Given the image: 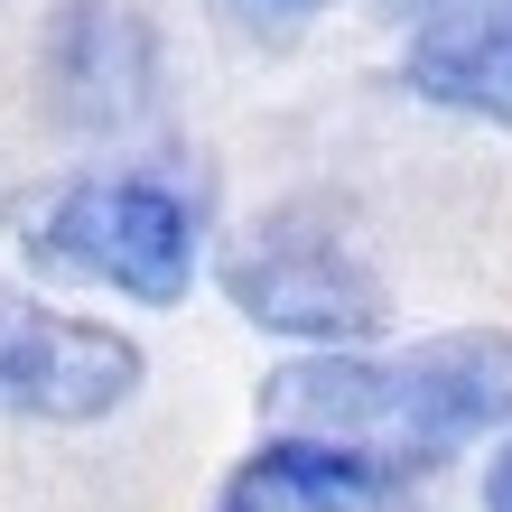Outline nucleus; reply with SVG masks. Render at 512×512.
I'll return each mask as SVG.
<instances>
[{"label":"nucleus","mask_w":512,"mask_h":512,"mask_svg":"<svg viewBox=\"0 0 512 512\" xmlns=\"http://www.w3.org/2000/svg\"><path fill=\"white\" fill-rule=\"evenodd\" d=\"M485 512H512V438L494 447V466H485Z\"/></svg>","instance_id":"nucleus-9"},{"label":"nucleus","mask_w":512,"mask_h":512,"mask_svg":"<svg viewBox=\"0 0 512 512\" xmlns=\"http://www.w3.org/2000/svg\"><path fill=\"white\" fill-rule=\"evenodd\" d=\"M401 84L438 112L512 131V0H438L401 47Z\"/></svg>","instance_id":"nucleus-6"},{"label":"nucleus","mask_w":512,"mask_h":512,"mask_svg":"<svg viewBox=\"0 0 512 512\" xmlns=\"http://www.w3.org/2000/svg\"><path fill=\"white\" fill-rule=\"evenodd\" d=\"M215 10H224L233 28H298V19H317L326 0H215Z\"/></svg>","instance_id":"nucleus-8"},{"label":"nucleus","mask_w":512,"mask_h":512,"mask_svg":"<svg viewBox=\"0 0 512 512\" xmlns=\"http://www.w3.org/2000/svg\"><path fill=\"white\" fill-rule=\"evenodd\" d=\"M429 10H438V0H429Z\"/></svg>","instance_id":"nucleus-10"},{"label":"nucleus","mask_w":512,"mask_h":512,"mask_svg":"<svg viewBox=\"0 0 512 512\" xmlns=\"http://www.w3.org/2000/svg\"><path fill=\"white\" fill-rule=\"evenodd\" d=\"M149 382L140 345L122 326L66 317L38 289L0 280V419H38V429H94Z\"/></svg>","instance_id":"nucleus-4"},{"label":"nucleus","mask_w":512,"mask_h":512,"mask_svg":"<svg viewBox=\"0 0 512 512\" xmlns=\"http://www.w3.org/2000/svg\"><path fill=\"white\" fill-rule=\"evenodd\" d=\"M261 419L270 438L354 457L373 475H410L475 447L512 419V326L475 336H429L391 354H289L261 373Z\"/></svg>","instance_id":"nucleus-1"},{"label":"nucleus","mask_w":512,"mask_h":512,"mask_svg":"<svg viewBox=\"0 0 512 512\" xmlns=\"http://www.w3.org/2000/svg\"><path fill=\"white\" fill-rule=\"evenodd\" d=\"M38 94L66 131H131L159 103V28L131 0H56L38 38Z\"/></svg>","instance_id":"nucleus-5"},{"label":"nucleus","mask_w":512,"mask_h":512,"mask_svg":"<svg viewBox=\"0 0 512 512\" xmlns=\"http://www.w3.org/2000/svg\"><path fill=\"white\" fill-rule=\"evenodd\" d=\"M215 280H224V298L261 326V336H289L308 354H354L364 336L391 326V289H382L373 252L308 196L270 205L261 224L233 233Z\"/></svg>","instance_id":"nucleus-2"},{"label":"nucleus","mask_w":512,"mask_h":512,"mask_svg":"<svg viewBox=\"0 0 512 512\" xmlns=\"http://www.w3.org/2000/svg\"><path fill=\"white\" fill-rule=\"evenodd\" d=\"M215 512H419V503H410L401 475H373V466L298 447V438H261L252 457L224 475Z\"/></svg>","instance_id":"nucleus-7"},{"label":"nucleus","mask_w":512,"mask_h":512,"mask_svg":"<svg viewBox=\"0 0 512 512\" xmlns=\"http://www.w3.org/2000/svg\"><path fill=\"white\" fill-rule=\"evenodd\" d=\"M19 243L38 261V280H103V289L140 298V308H177L205 261V215L168 177L112 168V177L56 187L47 215H28Z\"/></svg>","instance_id":"nucleus-3"}]
</instances>
